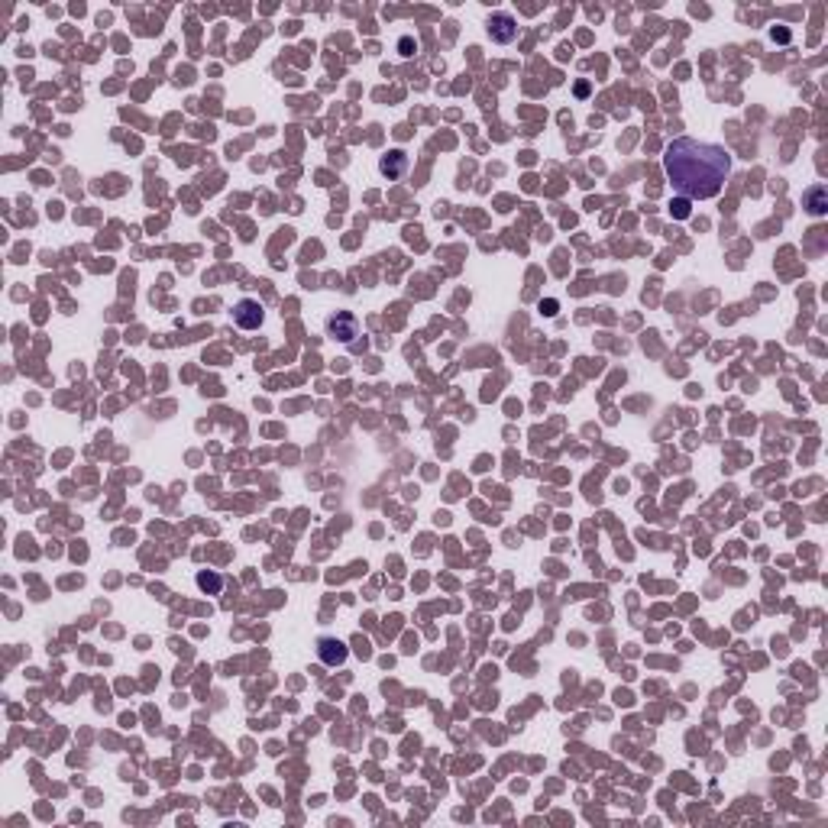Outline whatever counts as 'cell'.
Here are the masks:
<instances>
[{
    "label": "cell",
    "mask_w": 828,
    "mask_h": 828,
    "mask_svg": "<svg viewBox=\"0 0 828 828\" xmlns=\"http://www.w3.org/2000/svg\"><path fill=\"white\" fill-rule=\"evenodd\" d=\"M327 333L333 340H340V343H353V340L359 337V321L353 314H346V311H337V314L327 321Z\"/></svg>",
    "instance_id": "7a4b0ae2"
},
{
    "label": "cell",
    "mask_w": 828,
    "mask_h": 828,
    "mask_svg": "<svg viewBox=\"0 0 828 828\" xmlns=\"http://www.w3.org/2000/svg\"><path fill=\"white\" fill-rule=\"evenodd\" d=\"M197 583H201V586H204V589H207V586H211V589H214V592H217V589H220V579H217V576H207V573H201V576H197Z\"/></svg>",
    "instance_id": "ba28073f"
},
{
    "label": "cell",
    "mask_w": 828,
    "mask_h": 828,
    "mask_svg": "<svg viewBox=\"0 0 828 828\" xmlns=\"http://www.w3.org/2000/svg\"><path fill=\"white\" fill-rule=\"evenodd\" d=\"M317 653H321V660L327 663V667H337V663H343V660H346V647L340 644V641H330V638L317 641Z\"/></svg>",
    "instance_id": "5b68a950"
},
{
    "label": "cell",
    "mask_w": 828,
    "mask_h": 828,
    "mask_svg": "<svg viewBox=\"0 0 828 828\" xmlns=\"http://www.w3.org/2000/svg\"><path fill=\"white\" fill-rule=\"evenodd\" d=\"M233 317H237V324L243 330H256V327H262V304L259 301H253V298H243V301L233 308Z\"/></svg>",
    "instance_id": "277c9868"
},
{
    "label": "cell",
    "mask_w": 828,
    "mask_h": 828,
    "mask_svg": "<svg viewBox=\"0 0 828 828\" xmlns=\"http://www.w3.org/2000/svg\"><path fill=\"white\" fill-rule=\"evenodd\" d=\"M398 49H401V56H414V49H418V46H414L411 39H408V36H405V39H401V43H398Z\"/></svg>",
    "instance_id": "9c48e42d"
},
{
    "label": "cell",
    "mask_w": 828,
    "mask_h": 828,
    "mask_svg": "<svg viewBox=\"0 0 828 828\" xmlns=\"http://www.w3.org/2000/svg\"><path fill=\"white\" fill-rule=\"evenodd\" d=\"M663 169H667V178L673 182V188L680 195L693 197V201H705V197H715L722 191L725 178L731 172V155L722 146L683 136V140H673L667 146Z\"/></svg>",
    "instance_id": "6da1fadb"
},
{
    "label": "cell",
    "mask_w": 828,
    "mask_h": 828,
    "mask_svg": "<svg viewBox=\"0 0 828 828\" xmlns=\"http://www.w3.org/2000/svg\"><path fill=\"white\" fill-rule=\"evenodd\" d=\"M485 29H489V36L495 39V43H502V46H508V43L518 39V23H514V16H508V14H492Z\"/></svg>",
    "instance_id": "3957f363"
},
{
    "label": "cell",
    "mask_w": 828,
    "mask_h": 828,
    "mask_svg": "<svg viewBox=\"0 0 828 828\" xmlns=\"http://www.w3.org/2000/svg\"><path fill=\"white\" fill-rule=\"evenodd\" d=\"M825 188H815V191H809V211L812 214H825Z\"/></svg>",
    "instance_id": "52a82bcc"
},
{
    "label": "cell",
    "mask_w": 828,
    "mask_h": 828,
    "mask_svg": "<svg viewBox=\"0 0 828 828\" xmlns=\"http://www.w3.org/2000/svg\"><path fill=\"white\" fill-rule=\"evenodd\" d=\"M405 169H408V159H405V152H398V149H395V152H388L385 159H382V172H385L388 178H398Z\"/></svg>",
    "instance_id": "8992f818"
}]
</instances>
